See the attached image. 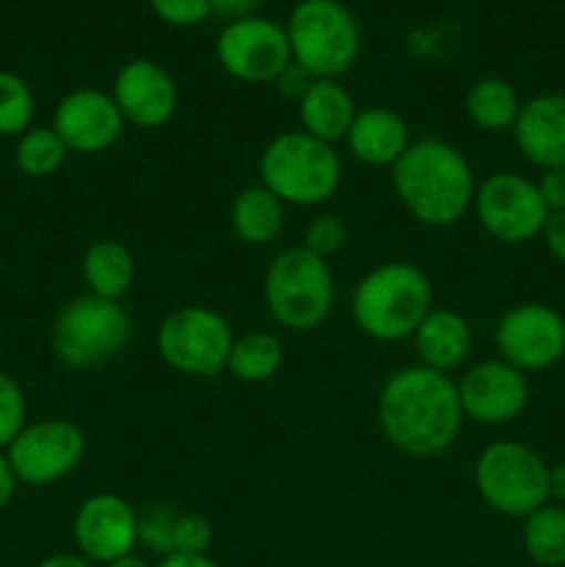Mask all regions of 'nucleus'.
Segmentation results:
<instances>
[{"label": "nucleus", "mask_w": 565, "mask_h": 567, "mask_svg": "<svg viewBox=\"0 0 565 567\" xmlns=\"http://www.w3.org/2000/svg\"><path fill=\"white\" fill-rule=\"evenodd\" d=\"M380 426L393 449L415 460L443 454L463 430L458 385L427 365L393 371L380 391Z\"/></svg>", "instance_id": "nucleus-1"}, {"label": "nucleus", "mask_w": 565, "mask_h": 567, "mask_svg": "<svg viewBox=\"0 0 565 567\" xmlns=\"http://www.w3.org/2000/svg\"><path fill=\"white\" fill-rule=\"evenodd\" d=\"M391 172L397 197L424 225L449 227L474 208V169L454 144L441 138L410 142Z\"/></svg>", "instance_id": "nucleus-2"}, {"label": "nucleus", "mask_w": 565, "mask_h": 567, "mask_svg": "<svg viewBox=\"0 0 565 567\" xmlns=\"http://www.w3.org/2000/svg\"><path fill=\"white\" fill-rule=\"evenodd\" d=\"M432 308L430 277L408 260L377 266L352 291L355 324L382 343L413 338Z\"/></svg>", "instance_id": "nucleus-3"}, {"label": "nucleus", "mask_w": 565, "mask_h": 567, "mask_svg": "<svg viewBox=\"0 0 565 567\" xmlns=\"http://www.w3.org/2000/svg\"><path fill=\"white\" fill-rule=\"evenodd\" d=\"M260 183L286 205H319L341 183V158L332 144L305 131L280 133L260 153Z\"/></svg>", "instance_id": "nucleus-4"}, {"label": "nucleus", "mask_w": 565, "mask_h": 567, "mask_svg": "<svg viewBox=\"0 0 565 567\" xmlns=\"http://www.w3.org/2000/svg\"><path fill=\"white\" fill-rule=\"evenodd\" d=\"M294 64L310 78H338L360 53V25L341 0H299L286 22Z\"/></svg>", "instance_id": "nucleus-5"}, {"label": "nucleus", "mask_w": 565, "mask_h": 567, "mask_svg": "<svg viewBox=\"0 0 565 567\" xmlns=\"http://www.w3.org/2000/svg\"><path fill=\"white\" fill-rule=\"evenodd\" d=\"M133 336V319L114 299L81 293L55 316L50 330L53 354L70 369H94L114 360Z\"/></svg>", "instance_id": "nucleus-6"}, {"label": "nucleus", "mask_w": 565, "mask_h": 567, "mask_svg": "<svg viewBox=\"0 0 565 567\" xmlns=\"http://www.w3.org/2000/svg\"><path fill=\"white\" fill-rule=\"evenodd\" d=\"M266 308L286 330H316L330 316L336 282L327 260L305 247H291L271 260L264 280Z\"/></svg>", "instance_id": "nucleus-7"}, {"label": "nucleus", "mask_w": 565, "mask_h": 567, "mask_svg": "<svg viewBox=\"0 0 565 567\" xmlns=\"http://www.w3.org/2000/svg\"><path fill=\"white\" fill-rule=\"evenodd\" d=\"M474 485L487 507L526 518L548 502V463L526 443L496 441L476 457Z\"/></svg>", "instance_id": "nucleus-8"}, {"label": "nucleus", "mask_w": 565, "mask_h": 567, "mask_svg": "<svg viewBox=\"0 0 565 567\" xmlns=\"http://www.w3.org/2000/svg\"><path fill=\"white\" fill-rule=\"evenodd\" d=\"M158 352L166 365L181 374L214 377L227 369L236 336L227 319L205 305L177 308L161 321Z\"/></svg>", "instance_id": "nucleus-9"}, {"label": "nucleus", "mask_w": 565, "mask_h": 567, "mask_svg": "<svg viewBox=\"0 0 565 567\" xmlns=\"http://www.w3.org/2000/svg\"><path fill=\"white\" fill-rule=\"evenodd\" d=\"M216 59L244 83H275L294 64L286 25L260 14L227 22L216 37Z\"/></svg>", "instance_id": "nucleus-10"}, {"label": "nucleus", "mask_w": 565, "mask_h": 567, "mask_svg": "<svg viewBox=\"0 0 565 567\" xmlns=\"http://www.w3.org/2000/svg\"><path fill=\"white\" fill-rule=\"evenodd\" d=\"M474 210L482 230L502 244H526L543 233L548 210L530 177L496 172L476 186Z\"/></svg>", "instance_id": "nucleus-11"}, {"label": "nucleus", "mask_w": 565, "mask_h": 567, "mask_svg": "<svg viewBox=\"0 0 565 567\" xmlns=\"http://www.w3.org/2000/svg\"><path fill=\"white\" fill-rule=\"evenodd\" d=\"M86 435L75 421L42 419L25 424L9 443L6 457L25 485H53L81 465Z\"/></svg>", "instance_id": "nucleus-12"}, {"label": "nucleus", "mask_w": 565, "mask_h": 567, "mask_svg": "<svg viewBox=\"0 0 565 567\" xmlns=\"http://www.w3.org/2000/svg\"><path fill=\"white\" fill-rule=\"evenodd\" d=\"M496 349L518 371H543L565 354V319L543 302L510 308L496 324Z\"/></svg>", "instance_id": "nucleus-13"}, {"label": "nucleus", "mask_w": 565, "mask_h": 567, "mask_svg": "<svg viewBox=\"0 0 565 567\" xmlns=\"http://www.w3.org/2000/svg\"><path fill=\"white\" fill-rule=\"evenodd\" d=\"M72 540L92 565H111L138 546V513L114 493L89 496L72 518Z\"/></svg>", "instance_id": "nucleus-14"}, {"label": "nucleus", "mask_w": 565, "mask_h": 567, "mask_svg": "<svg viewBox=\"0 0 565 567\" xmlns=\"http://www.w3.org/2000/svg\"><path fill=\"white\" fill-rule=\"evenodd\" d=\"M460 408L465 419L485 426L510 424L524 413L530 402V382L524 371L499 360L471 365L458 385Z\"/></svg>", "instance_id": "nucleus-15"}, {"label": "nucleus", "mask_w": 565, "mask_h": 567, "mask_svg": "<svg viewBox=\"0 0 565 567\" xmlns=\"http://www.w3.org/2000/svg\"><path fill=\"white\" fill-rule=\"evenodd\" d=\"M50 127L59 133L70 153L94 155L109 150L122 136L125 120L111 94L100 89H75L59 100Z\"/></svg>", "instance_id": "nucleus-16"}, {"label": "nucleus", "mask_w": 565, "mask_h": 567, "mask_svg": "<svg viewBox=\"0 0 565 567\" xmlns=\"http://www.w3.org/2000/svg\"><path fill=\"white\" fill-rule=\"evenodd\" d=\"M111 97L127 125L161 127L177 111V83L158 61L133 59L116 72Z\"/></svg>", "instance_id": "nucleus-17"}, {"label": "nucleus", "mask_w": 565, "mask_h": 567, "mask_svg": "<svg viewBox=\"0 0 565 567\" xmlns=\"http://www.w3.org/2000/svg\"><path fill=\"white\" fill-rule=\"evenodd\" d=\"M513 136L521 155L541 172L565 166V94H537L521 103Z\"/></svg>", "instance_id": "nucleus-18"}, {"label": "nucleus", "mask_w": 565, "mask_h": 567, "mask_svg": "<svg viewBox=\"0 0 565 567\" xmlns=\"http://www.w3.org/2000/svg\"><path fill=\"white\" fill-rule=\"evenodd\" d=\"M210 540L214 529L199 513H183L166 502L147 504L138 513V546L161 559L172 554H205Z\"/></svg>", "instance_id": "nucleus-19"}, {"label": "nucleus", "mask_w": 565, "mask_h": 567, "mask_svg": "<svg viewBox=\"0 0 565 567\" xmlns=\"http://www.w3.org/2000/svg\"><path fill=\"white\" fill-rule=\"evenodd\" d=\"M343 142L360 164L393 166L410 147V131L397 111L386 105H369L358 111Z\"/></svg>", "instance_id": "nucleus-20"}, {"label": "nucleus", "mask_w": 565, "mask_h": 567, "mask_svg": "<svg viewBox=\"0 0 565 567\" xmlns=\"http://www.w3.org/2000/svg\"><path fill=\"white\" fill-rule=\"evenodd\" d=\"M413 343L421 365L449 374L469 360L474 338H471L469 321L458 310L432 308L413 332Z\"/></svg>", "instance_id": "nucleus-21"}, {"label": "nucleus", "mask_w": 565, "mask_h": 567, "mask_svg": "<svg viewBox=\"0 0 565 567\" xmlns=\"http://www.w3.org/2000/svg\"><path fill=\"white\" fill-rule=\"evenodd\" d=\"M297 109L302 131L327 144L347 138L349 127L358 116L349 89H343L332 78H314L302 97H299Z\"/></svg>", "instance_id": "nucleus-22"}, {"label": "nucleus", "mask_w": 565, "mask_h": 567, "mask_svg": "<svg viewBox=\"0 0 565 567\" xmlns=\"http://www.w3.org/2000/svg\"><path fill=\"white\" fill-rule=\"evenodd\" d=\"M286 225V203L269 192L264 183L242 188L230 205V227L249 247L271 244Z\"/></svg>", "instance_id": "nucleus-23"}, {"label": "nucleus", "mask_w": 565, "mask_h": 567, "mask_svg": "<svg viewBox=\"0 0 565 567\" xmlns=\"http://www.w3.org/2000/svg\"><path fill=\"white\" fill-rule=\"evenodd\" d=\"M81 271L89 286V293L120 302L131 291L133 277H136V264H133V252L125 244L114 241V238H103V241H94L86 249Z\"/></svg>", "instance_id": "nucleus-24"}, {"label": "nucleus", "mask_w": 565, "mask_h": 567, "mask_svg": "<svg viewBox=\"0 0 565 567\" xmlns=\"http://www.w3.org/2000/svg\"><path fill=\"white\" fill-rule=\"evenodd\" d=\"M469 120L482 131H510L521 114V100L513 83L504 78H482L465 94Z\"/></svg>", "instance_id": "nucleus-25"}, {"label": "nucleus", "mask_w": 565, "mask_h": 567, "mask_svg": "<svg viewBox=\"0 0 565 567\" xmlns=\"http://www.w3.org/2000/svg\"><path fill=\"white\" fill-rule=\"evenodd\" d=\"M282 343L264 330H249L233 341L227 371L238 382H266L280 371Z\"/></svg>", "instance_id": "nucleus-26"}, {"label": "nucleus", "mask_w": 565, "mask_h": 567, "mask_svg": "<svg viewBox=\"0 0 565 567\" xmlns=\"http://www.w3.org/2000/svg\"><path fill=\"white\" fill-rule=\"evenodd\" d=\"M524 548L532 563L543 567L565 565V507L546 502L524 518Z\"/></svg>", "instance_id": "nucleus-27"}, {"label": "nucleus", "mask_w": 565, "mask_h": 567, "mask_svg": "<svg viewBox=\"0 0 565 567\" xmlns=\"http://www.w3.org/2000/svg\"><path fill=\"white\" fill-rule=\"evenodd\" d=\"M66 144L61 142L53 127H28L17 136L14 164L28 177H50L64 166Z\"/></svg>", "instance_id": "nucleus-28"}, {"label": "nucleus", "mask_w": 565, "mask_h": 567, "mask_svg": "<svg viewBox=\"0 0 565 567\" xmlns=\"http://www.w3.org/2000/svg\"><path fill=\"white\" fill-rule=\"evenodd\" d=\"M33 120V92L17 72L0 70V136H22Z\"/></svg>", "instance_id": "nucleus-29"}, {"label": "nucleus", "mask_w": 565, "mask_h": 567, "mask_svg": "<svg viewBox=\"0 0 565 567\" xmlns=\"http://www.w3.org/2000/svg\"><path fill=\"white\" fill-rule=\"evenodd\" d=\"M28 404L25 393L11 380L9 374L0 371V449H9V443L20 435L22 426L28 424Z\"/></svg>", "instance_id": "nucleus-30"}, {"label": "nucleus", "mask_w": 565, "mask_h": 567, "mask_svg": "<svg viewBox=\"0 0 565 567\" xmlns=\"http://www.w3.org/2000/svg\"><path fill=\"white\" fill-rule=\"evenodd\" d=\"M347 244V225L336 214H319L305 230L302 247L314 252L316 258L327 260Z\"/></svg>", "instance_id": "nucleus-31"}, {"label": "nucleus", "mask_w": 565, "mask_h": 567, "mask_svg": "<svg viewBox=\"0 0 565 567\" xmlns=\"http://www.w3.org/2000/svg\"><path fill=\"white\" fill-rule=\"evenodd\" d=\"M150 6L155 17L172 28H192L214 17L208 0H150Z\"/></svg>", "instance_id": "nucleus-32"}, {"label": "nucleus", "mask_w": 565, "mask_h": 567, "mask_svg": "<svg viewBox=\"0 0 565 567\" xmlns=\"http://www.w3.org/2000/svg\"><path fill=\"white\" fill-rule=\"evenodd\" d=\"M537 192H541L543 205L548 214H563L565 210V166H554V169H543L537 177Z\"/></svg>", "instance_id": "nucleus-33"}, {"label": "nucleus", "mask_w": 565, "mask_h": 567, "mask_svg": "<svg viewBox=\"0 0 565 567\" xmlns=\"http://www.w3.org/2000/svg\"><path fill=\"white\" fill-rule=\"evenodd\" d=\"M541 236L546 241L548 255L554 260H559V264H565V210L563 214H548Z\"/></svg>", "instance_id": "nucleus-34"}, {"label": "nucleus", "mask_w": 565, "mask_h": 567, "mask_svg": "<svg viewBox=\"0 0 565 567\" xmlns=\"http://www.w3.org/2000/svg\"><path fill=\"white\" fill-rule=\"evenodd\" d=\"M310 81H314V78H310L308 72L302 70V66L291 64L286 72H282L280 78H277L275 83H277V89H280V94H286V97L297 100V103H299V97H302L305 89L310 86Z\"/></svg>", "instance_id": "nucleus-35"}, {"label": "nucleus", "mask_w": 565, "mask_h": 567, "mask_svg": "<svg viewBox=\"0 0 565 567\" xmlns=\"http://www.w3.org/2000/svg\"><path fill=\"white\" fill-rule=\"evenodd\" d=\"M208 3H210V14L233 22V20H242V17L255 14L260 0H208Z\"/></svg>", "instance_id": "nucleus-36"}, {"label": "nucleus", "mask_w": 565, "mask_h": 567, "mask_svg": "<svg viewBox=\"0 0 565 567\" xmlns=\"http://www.w3.org/2000/svg\"><path fill=\"white\" fill-rule=\"evenodd\" d=\"M17 485H20V480H17L14 468H11L6 452L0 449V509L9 507V502L14 498V493H17Z\"/></svg>", "instance_id": "nucleus-37"}, {"label": "nucleus", "mask_w": 565, "mask_h": 567, "mask_svg": "<svg viewBox=\"0 0 565 567\" xmlns=\"http://www.w3.org/2000/svg\"><path fill=\"white\" fill-rule=\"evenodd\" d=\"M158 567H219L208 554H172L164 557Z\"/></svg>", "instance_id": "nucleus-38"}, {"label": "nucleus", "mask_w": 565, "mask_h": 567, "mask_svg": "<svg viewBox=\"0 0 565 567\" xmlns=\"http://www.w3.org/2000/svg\"><path fill=\"white\" fill-rule=\"evenodd\" d=\"M565 504V460L548 465V502Z\"/></svg>", "instance_id": "nucleus-39"}, {"label": "nucleus", "mask_w": 565, "mask_h": 567, "mask_svg": "<svg viewBox=\"0 0 565 567\" xmlns=\"http://www.w3.org/2000/svg\"><path fill=\"white\" fill-rule=\"evenodd\" d=\"M39 567H94L86 557L81 554H53V557L42 559Z\"/></svg>", "instance_id": "nucleus-40"}, {"label": "nucleus", "mask_w": 565, "mask_h": 567, "mask_svg": "<svg viewBox=\"0 0 565 567\" xmlns=\"http://www.w3.org/2000/svg\"><path fill=\"white\" fill-rule=\"evenodd\" d=\"M105 567H150V565L144 563L142 557H136V554H127V557L116 559V563H111V565H105Z\"/></svg>", "instance_id": "nucleus-41"}, {"label": "nucleus", "mask_w": 565, "mask_h": 567, "mask_svg": "<svg viewBox=\"0 0 565 567\" xmlns=\"http://www.w3.org/2000/svg\"><path fill=\"white\" fill-rule=\"evenodd\" d=\"M0 266H3V258H0Z\"/></svg>", "instance_id": "nucleus-42"}]
</instances>
